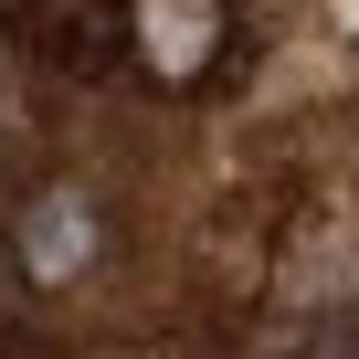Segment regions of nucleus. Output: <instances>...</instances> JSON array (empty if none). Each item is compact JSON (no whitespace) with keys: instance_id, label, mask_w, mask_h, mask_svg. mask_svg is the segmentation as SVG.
<instances>
[{"instance_id":"f257e3e1","label":"nucleus","mask_w":359,"mask_h":359,"mask_svg":"<svg viewBox=\"0 0 359 359\" xmlns=\"http://www.w3.org/2000/svg\"><path fill=\"white\" fill-rule=\"evenodd\" d=\"M95 243H106V222H95V201H85V191H32V201H22L11 254H22V275H32V285H74V275L95 264Z\"/></svg>"},{"instance_id":"f03ea898","label":"nucleus","mask_w":359,"mask_h":359,"mask_svg":"<svg viewBox=\"0 0 359 359\" xmlns=\"http://www.w3.org/2000/svg\"><path fill=\"white\" fill-rule=\"evenodd\" d=\"M137 43L158 74H201L222 43V0H137Z\"/></svg>"}]
</instances>
